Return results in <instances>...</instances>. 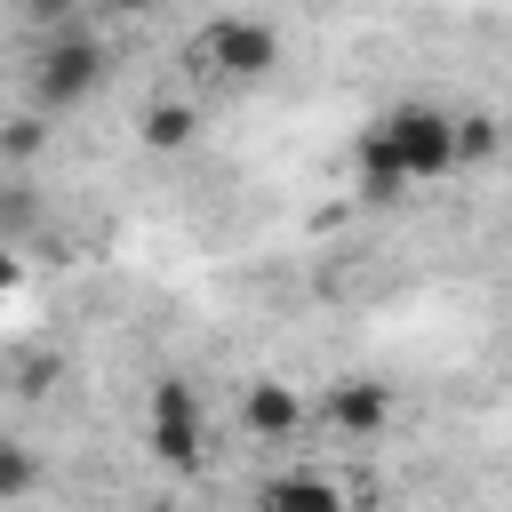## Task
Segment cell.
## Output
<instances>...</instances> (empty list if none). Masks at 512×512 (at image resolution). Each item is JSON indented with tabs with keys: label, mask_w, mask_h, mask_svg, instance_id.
I'll list each match as a JSON object with an SVG mask.
<instances>
[{
	"label": "cell",
	"mask_w": 512,
	"mask_h": 512,
	"mask_svg": "<svg viewBox=\"0 0 512 512\" xmlns=\"http://www.w3.org/2000/svg\"><path fill=\"white\" fill-rule=\"evenodd\" d=\"M256 512H352V496H344V472L280 464V472L256 480Z\"/></svg>",
	"instance_id": "cell-6"
},
{
	"label": "cell",
	"mask_w": 512,
	"mask_h": 512,
	"mask_svg": "<svg viewBox=\"0 0 512 512\" xmlns=\"http://www.w3.org/2000/svg\"><path fill=\"white\" fill-rule=\"evenodd\" d=\"M200 64H216L224 80H264L280 64V24L272 16H216L200 32Z\"/></svg>",
	"instance_id": "cell-4"
},
{
	"label": "cell",
	"mask_w": 512,
	"mask_h": 512,
	"mask_svg": "<svg viewBox=\"0 0 512 512\" xmlns=\"http://www.w3.org/2000/svg\"><path fill=\"white\" fill-rule=\"evenodd\" d=\"M320 424L344 432V440H384V424H392V384H384V376H336V384L320 392Z\"/></svg>",
	"instance_id": "cell-5"
},
{
	"label": "cell",
	"mask_w": 512,
	"mask_h": 512,
	"mask_svg": "<svg viewBox=\"0 0 512 512\" xmlns=\"http://www.w3.org/2000/svg\"><path fill=\"white\" fill-rule=\"evenodd\" d=\"M192 128H200V112H192L184 96L144 104V144H152V152H184V144H192Z\"/></svg>",
	"instance_id": "cell-9"
},
{
	"label": "cell",
	"mask_w": 512,
	"mask_h": 512,
	"mask_svg": "<svg viewBox=\"0 0 512 512\" xmlns=\"http://www.w3.org/2000/svg\"><path fill=\"white\" fill-rule=\"evenodd\" d=\"M104 72H112L104 40H96L88 24H64V32L40 40V56H32V72H24V96H32L40 120H56V112H80V104L104 88Z\"/></svg>",
	"instance_id": "cell-1"
},
{
	"label": "cell",
	"mask_w": 512,
	"mask_h": 512,
	"mask_svg": "<svg viewBox=\"0 0 512 512\" xmlns=\"http://www.w3.org/2000/svg\"><path fill=\"white\" fill-rule=\"evenodd\" d=\"M352 184H360V200H408V192H416V184L392 168V152H384L368 128H360V144H352Z\"/></svg>",
	"instance_id": "cell-8"
},
{
	"label": "cell",
	"mask_w": 512,
	"mask_h": 512,
	"mask_svg": "<svg viewBox=\"0 0 512 512\" xmlns=\"http://www.w3.org/2000/svg\"><path fill=\"white\" fill-rule=\"evenodd\" d=\"M368 136L392 152V168H400L408 184H440V176H456V168H464V160H456V112H448V104L408 96V104H392Z\"/></svg>",
	"instance_id": "cell-2"
},
{
	"label": "cell",
	"mask_w": 512,
	"mask_h": 512,
	"mask_svg": "<svg viewBox=\"0 0 512 512\" xmlns=\"http://www.w3.org/2000/svg\"><path fill=\"white\" fill-rule=\"evenodd\" d=\"M488 152H504V120H488V112H456V160L472 168V160H488Z\"/></svg>",
	"instance_id": "cell-11"
},
{
	"label": "cell",
	"mask_w": 512,
	"mask_h": 512,
	"mask_svg": "<svg viewBox=\"0 0 512 512\" xmlns=\"http://www.w3.org/2000/svg\"><path fill=\"white\" fill-rule=\"evenodd\" d=\"M24 224H32V200H24V192H0V240H8V248H16Z\"/></svg>",
	"instance_id": "cell-13"
},
{
	"label": "cell",
	"mask_w": 512,
	"mask_h": 512,
	"mask_svg": "<svg viewBox=\"0 0 512 512\" xmlns=\"http://www.w3.org/2000/svg\"><path fill=\"white\" fill-rule=\"evenodd\" d=\"M240 424H248L256 440H288V432L304 424V392H296L288 376H256V384L240 392Z\"/></svg>",
	"instance_id": "cell-7"
},
{
	"label": "cell",
	"mask_w": 512,
	"mask_h": 512,
	"mask_svg": "<svg viewBox=\"0 0 512 512\" xmlns=\"http://www.w3.org/2000/svg\"><path fill=\"white\" fill-rule=\"evenodd\" d=\"M48 144V120L40 112H16V120H0V160H32Z\"/></svg>",
	"instance_id": "cell-12"
},
{
	"label": "cell",
	"mask_w": 512,
	"mask_h": 512,
	"mask_svg": "<svg viewBox=\"0 0 512 512\" xmlns=\"http://www.w3.org/2000/svg\"><path fill=\"white\" fill-rule=\"evenodd\" d=\"M144 448H152V464L160 472H200L208 464V408H200V384L192 376H152V392H144Z\"/></svg>",
	"instance_id": "cell-3"
},
{
	"label": "cell",
	"mask_w": 512,
	"mask_h": 512,
	"mask_svg": "<svg viewBox=\"0 0 512 512\" xmlns=\"http://www.w3.org/2000/svg\"><path fill=\"white\" fill-rule=\"evenodd\" d=\"M32 488H40V456L0 432V504H16V496H32Z\"/></svg>",
	"instance_id": "cell-10"
},
{
	"label": "cell",
	"mask_w": 512,
	"mask_h": 512,
	"mask_svg": "<svg viewBox=\"0 0 512 512\" xmlns=\"http://www.w3.org/2000/svg\"><path fill=\"white\" fill-rule=\"evenodd\" d=\"M8 288H24V256L0 240V296H8Z\"/></svg>",
	"instance_id": "cell-14"
}]
</instances>
